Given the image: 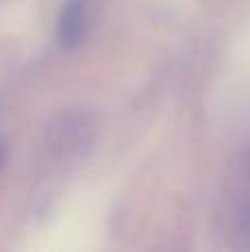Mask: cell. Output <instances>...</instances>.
<instances>
[{
    "label": "cell",
    "mask_w": 250,
    "mask_h": 252,
    "mask_svg": "<svg viewBox=\"0 0 250 252\" xmlns=\"http://www.w3.org/2000/svg\"><path fill=\"white\" fill-rule=\"evenodd\" d=\"M89 29V0H66L56 22V42L71 51L80 47Z\"/></svg>",
    "instance_id": "6da1fadb"
},
{
    "label": "cell",
    "mask_w": 250,
    "mask_h": 252,
    "mask_svg": "<svg viewBox=\"0 0 250 252\" xmlns=\"http://www.w3.org/2000/svg\"><path fill=\"white\" fill-rule=\"evenodd\" d=\"M2 161H4V144L0 139V166H2Z\"/></svg>",
    "instance_id": "7a4b0ae2"
}]
</instances>
